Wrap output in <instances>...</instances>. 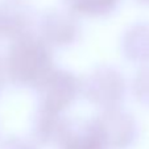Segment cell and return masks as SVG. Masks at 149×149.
<instances>
[{
	"mask_svg": "<svg viewBox=\"0 0 149 149\" xmlns=\"http://www.w3.org/2000/svg\"><path fill=\"white\" fill-rule=\"evenodd\" d=\"M8 65L17 84L37 88L54 70L50 45L33 33L25 34L16 40Z\"/></svg>",
	"mask_w": 149,
	"mask_h": 149,
	"instance_id": "6da1fadb",
	"label": "cell"
},
{
	"mask_svg": "<svg viewBox=\"0 0 149 149\" xmlns=\"http://www.w3.org/2000/svg\"><path fill=\"white\" fill-rule=\"evenodd\" d=\"M37 90L40 95V108L62 113L77 100L82 91V84L73 73L54 69Z\"/></svg>",
	"mask_w": 149,
	"mask_h": 149,
	"instance_id": "7a4b0ae2",
	"label": "cell"
},
{
	"mask_svg": "<svg viewBox=\"0 0 149 149\" xmlns=\"http://www.w3.org/2000/svg\"><path fill=\"white\" fill-rule=\"evenodd\" d=\"M82 91L93 104L108 110L119 107L125 94V81L116 69L103 66L94 70L82 84Z\"/></svg>",
	"mask_w": 149,
	"mask_h": 149,
	"instance_id": "3957f363",
	"label": "cell"
},
{
	"mask_svg": "<svg viewBox=\"0 0 149 149\" xmlns=\"http://www.w3.org/2000/svg\"><path fill=\"white\" fill-rule=\"evenodd\" d=\"M93 123L106 149H125L136 139L137 125L135 119L119 107L104 110Z\"/></svg>",
	"mask_w": 149,
	"mask_h": 149,
	"instance_id": "277c9868",
	"label": "cell"
},
{
	"mask_svg": "<svg viewBox=\"0 0 149 149\" xmlns=\"http://www.w3.org/2000/svg\"><path fill=\"white\" fill-rule=\"evenodd\" d=\"M41 38L50 46H68L75 42L81 33L78 21L70 12L52 11L41 19Z\"/></svg>",
	"mask_w": 149,
	"mask_h": 149,
	"instance_id": "5b68a950",
	"label": "cell"
},
{
	"mask_svg": "<svg viewBox=\"0 0 149 149\" xmlns=\"http://www.w3.org/2000/svg\"><path fill=\"white\" fill-rule=\"evenodd\" d=\"M58 146L59 149H106L93 121H69Z\"/></svg>",
	"mask_w": 149,
	"mask_h": 149,
	"instance_id": "8992f818",
	"label": "cell"
},
{
	"mask_svg": "<svg viewBox=\"0 0 149 149\" xmlns=\"http://www.w3.org/2000/svg\"><path fill=\"white\" fill-rule=\"evenodd\" d=\"M69 120L62 118V113L40 108L33 120V135L41 144H58L68 127Z\"/></svg>",
	"mask_w": 149,
	"mask_h": 149,
	"instance_id": "52a82bcc",
	"label": "cell"
},
{
	"mask_svg": "<svg viewBox=\"0 0 149 149\" xmlns=\"http://www.w3.org/2000/svg\"><path fill=\"white\" fill-rule=\"evenodd\" d=\"M124 53L133 62H149V25L139 24L125 32Z\"/></svg>",
	"mask_w": 149,
	"mask_h": 149,
	"instance_id": "ba28073f",
	"label": "cell"
},
{
	"mask_svg": "<svg viewBox=\"0 0 149 149\" xmlns=\"http://www.w3.org/2000/svg\"><path fill=\"white\" fill-rule=\"evenodd\" d=\"M70 12L87 17H102L112 13L121 0H63Z\"/></svg>",
	"mask_w": 149,
	"mask_h": 149,
	"instance_id": "9c48e42d",
	"label": "cell"
},
{
	"mask_svg": "<svg viewBox=\"0 0 149 149\" xmlns=\"http://www.w3.org/2000/svg\"><path fill=\"white\" fill-rule=\"evenodd\" d=\"M137 93L143 102L149 104V69L140 73L137 78Z\"/></svg>",
	"mask_w": 149,
	"mask_h": 149,
	"instance_id": "30bf717a",
	"label": "cell"
},
{
	"mask_svg": "<svg viewBox=\"0 0 149 149\" xmlns=\"http://www.w3.org/2000/svg\"><path fill=\"white\" fill-rule=\"evenodd\" d=\"M137 1L141 4H149V0H137Z\"/></svg>",
	"mask_w": 149,
	"mask_h": 149,
	"instance_id": "8fae6325",
	"label": "cell"
}]
</instances>
